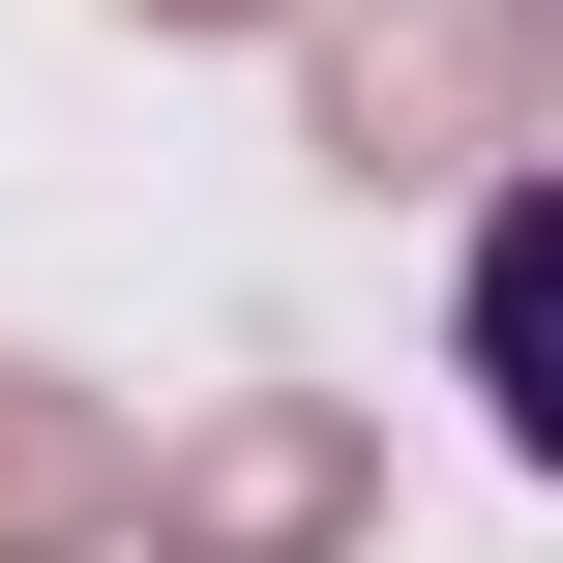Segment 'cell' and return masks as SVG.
<instances>
[{"mask_svg":"<svg viewBox=\"0 0 563 563\" xmlns=\"http://www.w3.org/2000/svg\"><path fill=\"white\" fill-rule=\"evenodd\" d=\"M563 89V0H356L327 30V148L356 178H445V148H505Z\"/></svg>","mask_w":563,"mask_h":563,"instance_id":"1","label":"cell"},{"mask_svg":"<svg viewBox=\"0 0 563 563\" xmlns=\"http://www.w3.org/2000/svg\"><path fill=\"white\" fill-rule=\"evenodd\" d=\"M148 534L178 563H327L356 534V445H327V416H208V445L148 475Z\"/></svg>","mask_w":563,"mask_h":563,"instance_id":"2","label":"cell"},{"mask_svg":"<svg viewBox=\"0 0 563 563\" xmlns=\"http://www.w3.org/2000/svg\"><path fill=\"white\" fill-rule=\"evenodd\" d=\"M475 386H505V445L563 475V178H505V208H475Z\"/></svg>","mask_w":563,"mask_h":563,"instance_id":"3","label":"cell"},{"mask_svg":"<svg viewBox=\"0 0 563 563\" xmlns=\"http://www.w3.org/2000/svg\"><path fill=\"white\" fill-rule=\"evenodd\" d=\"M89 534H148V445L59 416V386H0V563H89Z\"/></svg>","mask_w":563,"mask_h":563,"instance_id":"4","label":"cell"},{"mask_svg":"<svg viewBox=\"0 0 563 563\" xmlns=\"http://www.w3.org/2000/svg\"><path fill=\"white\" fill-rule=\"evenodd\" d=\"M148 30H267V0H148Z\"/></svg>","mask_w":563,"mask_h":563,"instance_id":"5","label":"cell"}]
</instances>
